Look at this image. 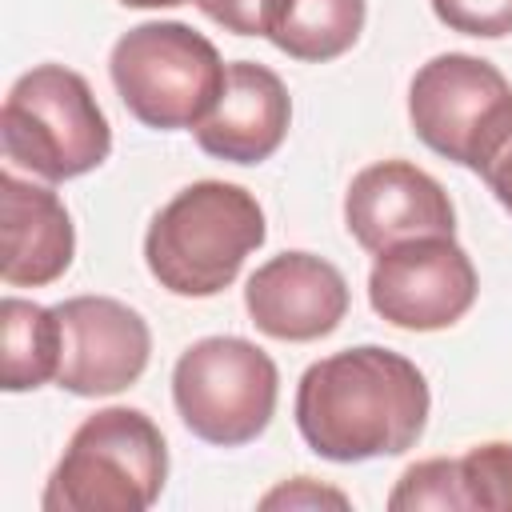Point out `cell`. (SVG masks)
I'll return each instance as SVG.
<instances>
[{
    "label": "cell",
    "mask_w": 512,
    "mask_h": 512,
    "mask_svg": "<svg viewBox=\"0 0 512 512\" xmlns=\"http://www.w3.org/2000/svg\"><path fill=\"white\" fill-rule=\"evenodd\" d=\"M424 372L380 344H356L304 368L296 384V428L332 464L408 452L428 424Z\"/></svg>",
    "instance_id": "cell-1"
},
{
    "label": "cell",
    "mask_w": 512,
    "mask_h": 512,
    "mask_svg": "<svg viewBox=\"0 0 512 512\" xmlns=\"http://www.w3.org/2000/svg\"><path fill=\"white\" fill-rule=\"evenodd\" d=\"M268 224L260 200L228 180H196L180 188L148 224L144 264L172 296L224 292L244 260L264 244Z\"/></svg>",
    "instance_id": "cell-2"
},
{
    "label": "cell",
    "mask_w": 512,
    "mask_h": 512,
    "mask_svg": "<svg viewBox=\"0 0 512 512\" xmlns=\"http://www.w3.org/2000/svg\"><path fill=\"white\" fill-rule=\"evenodd\" d=\"M168 480V444L140 408L112 404L80 420L56 460L40 508L44 512H144Z\"/></svg>",
    "instance_id": "cell-3"
},
{
    "label": "cell",
    "mask_w": 512,
    "mask_h": 512,
    "mask_svg": "<svg viewBox=\"0 0 512 512\" xmlns=\"http://www.w3.org/2000/svg\"><path fill=\"white\" fill-rule=\"evenodd\" d=\"M0 144L8 164L60 184L108 160L112 128L80 72L36 64L4 96Z\"/></svg>",
    "instance_id": "cell-4"
},
{
    "label": "cell",
    "mask_w": 512,
    "mask_h": 512,
    "mask_svg": "<svg viewBox=\"0 0 512 512\" xmlns=\"http://www.w3.org/2000/svg\"><path fill=\"white\" fill-rule=\"evenodd\" d=\"M108 72L124 108L140 124L176 132L208 120L224 92L228 64L196 28L180 20H148L112 44Z\"/></svg>",
    "instance_id": "cell-5"
},
{
    "label": "cell",
    "mask_w": 512,
    "mask_h": 512,
    "mask_svg": "<svg viewBox=\"0 0 512 512\" xmlns=\"http://www.w3.org/2000/svg\"><path fill=\"white\" fill-rule=\"evenodd\" d=\"M280 396V372L264 348L244 336H204L172 368V400L192 436L216 448H240L264 436Z\"/></svg>",
    "instance_id": "cell-6"
},
{
    "label": "cell",
    "mask_w": 512,
    "mask_h": 512,
    "mask_svg": "<svg viewBox=\"0 0 512 512\" xmlns=\"http://www.w3.org/2000/svg\"><path fill=\"white\" fill-rule=\"evenodd\" d=\"M480 280L456 236H416L376 252L368 272V304L404 332H440L464 320Z\"/></svg>",
    "instance_id": "cell-7"
},
{
    "label": "cell",
    "mask_w": 512,
    "mask_h": 512,
    "mask_svg": "<svg viewBox=\"0 0 512 512\" xmlns=\"http://www.w3.org/2000/svg\"><path fill=\"white\" fill-rule=\"evenodd\" d=\"M512 104L504 72L468 52H440L416 68L408 84L412 132L444 160L472 168L480 144L492 136Z\"/></svg>",
    "instance_id": "cell-8"
},
{
    "label": "cell",
    "mask_w": 512,
    "mask_h": 512,
    "mask_svg": "<svg viewBox=\"0 0 512 512\" xmlns=\"http://www.w3.org/2000/svg\"><path fill=\"white\" fill-rule=\"evenodd\" d=\"M60 372L56 384L72 396H112L132 388L152 356L148 320L112 296H72L56 304Z\"/></svg>",
    "instance_id": "cell-9"
},
{
    "label": "cell",
    "mask_w": 512,
    "mask_h": 512,
    "mask_svg": "<svg viewBox=\"0 0 512 512\" xmlns=\"http://www.w3.org/2000/svg\"><path fill=\"white\" fill-rule=\"evenodd\" d=\"M344 224L364 252H384L416 236H452L456 208L436 176L408 160H380L352 176Z\"/></svg>",
    "instance_id": "cell-10"
},
{
    "label": "cell",
    "mask_w": 512,
    "mask_h": 512,
    "mask_svg": "<svg viewBox=\"0 0 512 512\" xmlns=\"http://www.w3.org/2000/svg\"><path fill=\"white\" fill-rule=\"evenodd\" d=\"M244 308L264 336L308 344L336 332L348 316V280L324 256L280 252L248 276Z\"/></svg>",
    "instance_id": "cell-11"
},
{
    "label": "cell",
    "mask_w": 512,
    "mask_h": 512,
    "mask_svg": "<svg viewBox=\"0 0 512 512\" xmlns=\"http://www.w3.org/2000/svg\"><path fill=\"white\" fill-rule=\"evenodd\" d=\"M288 124L292 100L284 80L256 60H232L216 108L192 132L196 144L216 160L260 164L284 144Z\"/></svg>",
    "instance_id": "cell-12"
},
{
    "label": "cell",
    "mask_w": 512,
    "mask_h": 512,
    "mask_svg": "<svg viewBox=\"0 0 512 512\" xmlns=\"http://www.w3.org/2000/svg\"><path fill=\"white\" fill-rule=\"evenodd\" d=\"M0 212H4V252L0 276L8 288H44L60 280L76 252V232L64 200L16 172L0 176Z\"/></svg>",
    "instance_id": "cell-13"
},
{
    "label": "cell",
    "mask_w": 512,
    "mask_h": 512,
    "mask_svg": "<svg viewBox=\"0 0 512 512\" xmlns=\"http://www.w3.org/2000/svg\"><path fill=\"white\" fill-rule=\"evenodd\" d=\"M364 0H276L268 20V40L304 64H324L344 56L364 32Z\"/></svg>",
    "instance_id": "cell-14"
},
{
    "label": "cell",
    "mask_w": 512,
    "mask_h": 512,
    "mask_svg": "<svg viewBox=\"0 0 512 512\" xmlns=\"http://www.w3.org/2000/svg\"><path fill=\"white\" fill-rule=\"evenodd\" d=\"M0 332H4V392H28L60 372V316L36 300L4 296L0 304Z\"/></svg>",
    "instance_id": "cell-15"
},
{
    "label": "cell",
    "mask_w": 512,
    "mask_h": 512,
    "mask_svg": "<svg viewBox=\"0 0 512 512\" xmlns=\"http://www.w3.org/2000/svg\"><path fill=\"white\" fill-rule=\"evenodd\" d=\"M456 464H460V488L468 508L512 512V444L508 440L476 444L472 452L456 456Z\"/></svg>",
    "instance_id": "cell-16"
},
{
    "label": "cell",
    "mask_w": 512,
    "mask_h": 512,
    "mask_svg": "<svg viewBox=\"0 0 512 512\" xmlns=\"http://www.w3.org/2000/svg\"><path fill=\"white\" fill-rule=\"evenodd\" d=\"M392 512H416V508H468L460 488V464L448 456H432L420 464H408L388 496Z\"/></svg>",
    "instance_id": "cell-17"
},
{
    "label": "cell",
    "mask_w": 512,
    "mask_h": 512,
    "mask_svg": "<svg viewBox=\"0 0 512 512\" xmlns=\"http://www.w3.org/2000/svg\"><path fill=\"white\" fill-rule=\"evenodd\" d=\"M432 12L444 28L464 36H512V0H432Z\"/></svg>",
    "instance_id": "cell-18"
},
{
    "label": "cell",
    "mask_w": 512,
    "mask_h": 512,
    "mask_svg": "<svg viewBox=\"0 0 512 512\" xmlns=\"http://www.w3.org/2000/svg\"><path fill=\"white\" fill-rule=\"evenodd\" d=\"M472 172L488 184V192L500 200V208L512 212V104L500 116V124L492 128V136L480 144Z\"/></svg>",
    "instance_id": "cell-19"
},
{
    "label": "cell",
    "mask_w": 512,
    "mask_h": 512,
    "mask_svg": "<svg viewBox=\"0 0 512 512\" xmlns=\"http://www.w3.org/2000/svg\"><path fill=\"white\" fill-rule=\"evenodd\" d=\"M200 12L236 36H268V20L276 0H196Z\"/></svg>",
    "instance_id": "cell-20"
},
{
    "label": "cell",
    "mask_w": 512,
    "mask_h": 512,
    "mask_svg": "<svg viewBox=\"0 0 512 512\" xmlns=\"http://www.w3.org/2000/svg\"><path fill=\"white\" fill-rule=\"evenodd\" d=\"M320 504L348 508V496H344V492H336V488L316 484L312 476H296V480H288V484L272 488V492L260 500V508H320Z\"/></svg>",
    "instance_id": "cell-21"
},
{
    "label": "cell",
    "mask_w": 512,
    "mask_h": 512,
    "mask_svg": "<svg viewBox=\"0 0 512 512\" xmlns=\"http://www.w3.org/2000/svg\"><path fill=\"white\" fill-rule=\"evenodd\" d=\"M124 8H176V4H192V0H120Z\"/></svg>",
    "instance_id": "cell-22"
}]
</instances>
